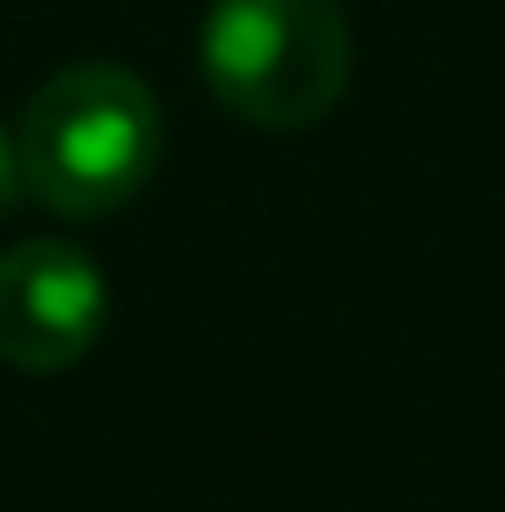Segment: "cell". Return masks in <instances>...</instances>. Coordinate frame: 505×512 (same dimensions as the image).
<instances>
[{"mask_svg": "<svg viewBox=\"0 0 505 512\" xmlns=\"http://www.w3.org/2000/svg\"><path fill=\"white\" fill-rule=\"evenodd\" d=\"M104 270L63 236H28L0 256V360L14 374H63L104 340Z\"/></svg>", "mask_w": 505, "mask_h": 512, "instance_id": "3957f363", "label": "cell"}, {"mask_svg": "<svg viewBox=\"0 0 505 512\" xmlns=\"http://www.w3.org/2000/svg\"><path fill=\"white\" fill-rule=\"evenodd\" d=\"M28 201V180H21V153H14V132H0V215Z\"/></svg>", "mask_w": 505, "mask_h": 512, "instance_id": "277c9868", "label": "cell"}, {"mask_svg": "<svg viewBox=\"0 0 505 512\" xmlns=\"http://www.w3.org/2000/svg\"><path fill=\"white\" fill-rule=\"evenodd\" d=\"M201 77L229 118L305 132L353 84V28L339 0H215L201 21Z\"/></svg>", "mask_w": 505, "mask_h": 512, "instance_id": "7a4b0ae2", "label": "cell"}, {"mask_svg": "<svg viewBox=\"0 0 505 512\" xmlns=\"http://www.w3.org/2000/svg\"><path fill=\"white\" fill-rule=\"evenodd\" d=\"M14 153L28 201L63 222L118 215L167 153V125L153 90L125 63H70L42 77L14 118Z\"/></svg>", "mask_w": 505, "mask_h": 512, "instance_id": "6da1fadb", "label": "cell"}]
</instances>
